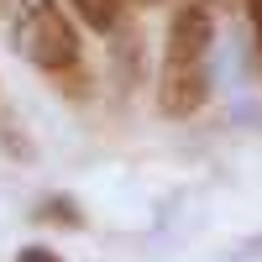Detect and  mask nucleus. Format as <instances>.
<instances>
[{
	"instance_id": "f257e3e1",
	"label": "nucleus",
	"mask_w": 262,
	"mask_h": 262,
	"mask_svg": "<svg viewBox=\"0 0 262 262\" xmlns=\"http://www.w3.org/2000/svg\"><path fill=\"white\" fill-rule=\"evenodd\" d=\"M210 53H215V11L205 0H184L168 21L163 74H158V111L168 121H189L210 100Z\"/></svg>"
},
{
	"instance_id": "f03ea898",
	"label": "nucleus",
	"mask_w": 262,
	"mask_h": 262,
	"mask_svg": "<svg viewBox=\"0 0 262 262\" xmlns=\"http://www.w3.org/2000/svg\"><path fill=\"white\" fill-rule=\"evenodd\" d=\"M16 53L42 69L69 100H90V69H84V42L79 27L63 16L58 0H0Z\"/></svg>"
},
{
	"instance_id": "7ed1b4c3",
	"label": "nucleus",
	"mask_w": 262,
	"mask_h": 262,
	"mask_svg": "<svg viewBox=\"0 0 262 262\" xmlns=\"http://www.w3.org/2000/svg\"><path fill=\"white\" fill-rule=\"evenodd\" d=\"M37 226H63V231H84V210L69 200V194H48V200H37L32 210Z\"/></svg>"
},
{
	"instance_id": "20e7f679",
	"label": "nucleus",
	"mask_w": 262,
	"mask_h": 262,
	"mask_svg": "<svg viewBox=\"0 0 262 262\" xmlns=\"http://www.w3.org/2000/svg\"><path fill=\"white\" fill-rule=\"evenodd\" d=\"M74 11H79V21H84L90 32H116L126 0H74Z\"/></svg>"
},
{
	"instance_id": "39448f33",
	"label": "nucleus",
	"mask_w": 262,
	"mask_h": 262,
	"mask_svg": "<svg viewBox=\"0 0 262 262\" xmlns=\"http://www.w3.org/2000/svg\"><path fill=\"white\" fill-rule=\"evenodd\" d=\"M247 11V27H252V58H257V74H262V0H242Z\"/></svg>"
},
{
	"instance_id": "423d86ee",
	"label": "nucleus",
	"mask_w": 262,
	"mask_h": 262,
	"mask_svg": "<svg viewBox=\"0 0 262 262\" xmlns=\"http://www.w3.org/2000/svg\"><path fill=\"white\" fill-rule=\"evenodd\" d=\"M16 262H63V257H58L53 247H21V252H16Z\"/></svg>"
},
{
	"instance_id": "0eeeda50",
	"label": "nucleus",
	"mask_w": 262,
	"mask_h": 262,
	"mask_svg": "<svg viewBox=\"0 0 262 262\" xmlns=\"http://www.w3.org/2000/svg\"><path fill=\"white\" fill-rule=\"evenodd\" d=\"M236 257H262V236H247V242L236 247Z\"/></svg>"
},
{
	"instance_id": "6e6552de",
	"label": "nucleus",
	"mask_w": 262,
	"mask_h": 262,
	"mask_svg": "<svg viewBox=\"0 0 262 262\" xmlns=\"http://www.w3.org/2000/svg\"><path fill=\"white\" fill-rule=\"evenodd\" d=\"M131 6H163V0H131Z\"/></svg>"
},
{
	"instance_id": "1a4fd4ad",
	"label": "nucleus",
	"mask_w": 262,
	"mask_h": 262,
	"mask_svg": "<svg viewBox=\"0 0 262 262\" xmlns=\"http://www.w3.org/2000/svg\"><path fill=\"white\" fill-rule=\"evenodd\" d=\"M205 6H215V0H205Z\"/></svg>"
}]
</instances>
